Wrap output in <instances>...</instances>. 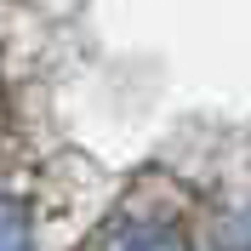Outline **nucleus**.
<instances>
[{
	"label": "nucleus",
	"instance_id": "nucleus-3",
	"mask_svg": "<svg viewBox=\"0 0 251 251\" xmlns=\"http://www.w3.org/2000/svg\"><path fill=\"white\" fill-rule=\"evenodd\" d=\"M205 246L211 251H251V194L234 200L211 228H205Z\"/></svg>",
	"mask_w": 251,
	"mask_h": 251
},
{
	"label": "nucleus",
	"instance_id": "nucleus-2",
	"mask_svg": "<svg viewBox=\"0 0 251 251\" xmlns=\"http://www.w3.org/2000/svg\"><path fill=\"white\" fill-rule=\"evenodd\" d=\"M114 251H188V240H183V228L172 217H143V223H131L120 234Z\"/></svg>",
	"mask_w": 251,
	"mask_h": 251
},
{
	"label": "nucleus",
	"instance_id": "nucleus-1",
	"mask_svg": "<svg viewBox=\"0 0 251 251\" xmlns=\"http://www.w3.org/2000/svg\"><path fill=\"white\" fill-rule=\"evenodd\" d=\"M46 246V217L34 211L29 194L0 188V251H40Z\"/></svg>",
	"mask_w": 251,
	"mask_h": 251
}]
</instances>
